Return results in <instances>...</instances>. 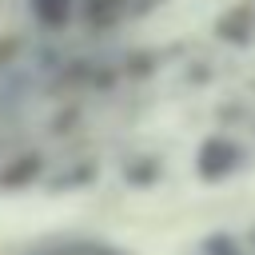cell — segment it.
Returning <instances> with one entry per match:
<instances>
[{"instance_id": "6da1fadb", "label": "cell", "mask_w": 255, "mask_h": 255, "mask_svg": "<svg viewBox=\"0 0 255 255\" xmlns=\"http://www.w3.org/2000/svg\"><path fill=\"white\" fill-rule=\"evenodd\" d=\"M239 163H243V151H239L227 135H207V139L199 143V151H195V175L207 179V183L231 175Z\"/></svg>"}, {"instance_id": "7a4b0ae2", "label": "cell", "mask_w": 255, "mask_h": 255, "mask_svg": "<svg viewBox=\"0 0 255 255\" xmlns=\"http://www.w3.org/2000/svg\"><path fill=\"white\" fill-rule=\"evenodd\" d=\"M215 32H219V40H227V44H247L251 32H255V4H251V0L231 4V8L215 20Z\"/></svg>"}, {"instance_id": "3957f363", "label": "cell", "mask_w": 255, "mask_h": 255, "mask_svg": "<svg viewBox=\"0 0 255 255\" xmlns=\"http://www.w3.org/2000/svg\"><path fill=\"white\" fill-rule=\"evenodd\" d=\"M131 8V0H80V20L88 28H108L116 20H124Z\"/></svg>"}, {"instance_id": "277c9868", "label": "cell", "mask_w": 255, "mask_h": 255, "mask_svg": "<svg viewBox=\"0 0 255 255\" xmlns=\"http://www.w3.org/2000/svg\"><path fill=\"white\" fill-rule=\"evenodd\" d=\"M40 171H44V155H36V151L16 155V159H8V163L0 167V187H24V183H32Z\"/></svg>"}, {"instance_id": "5b68a950", "label": "cell", "mask_w": 255, "mask_h": 255, "mask_svg": "<svg viewBox=\"0 0 255 255\" xmlns=\"http://www.w3.org/2000/svg\"><path fill=\"white\" fill-rule=\"evenodd\" d=\"M28 8L44 28H64L72 20V0H28Z\"/></svg>"}, {"instance_id": "8992f818", "label": "cell", "mask_w": 255, "mask_h": 255, "mask_svg": "<svg viewBox=\"0 0 255 255\" xmlns=\"http://www.w3.org/2000/svg\"><path fill=\"white\" fill-rule=\"evenodd\" d=\"M32 255H120L104 243H84V239H72V243H48V247H36Z\"/></svg>"}, {"instance_id": "52a82bcc", "label": "cell", "mask_w": 255, "mask_h": 255, "mask_svg": "<svg viewBox=\"0 0 255 255\" xmlns=\"http://www.w3.org/2000/svg\"><path fill=\"white\" fill-rule=\"evenodd\" d=\"M203 255H243V251H239V243L231 235H207L203 239Z\"/></svg>"}, {"instance_id": "ba28073f", "label": "cell", "mask_w": 255, "mask_h": 255, "mask_svg": "<svg viewBox=\"0 0 255 255\" xmlns=\"http://www.w3.org/2000/svg\"><path fill=\"white\" fill-rule=\"evenodd\" d=\"M155 171H159L155 159H143V163H128V167H124V179H131V183H147Z\"/></svg>"}, {"instance_id": "9c48e42d", "label": "cell", "mask_w": 255, "mask_h": 255, "mask_svg": "<svg viewBox=\"0 0 255 255\" xmlns=\"http://www.w3.org/2000/svg\"><path fill=\"white\" fill-rule=\"evenodd\" d=\"M16 48H20V40H4V44H0V64H8V60L16 56Z\"/></svg>"}]
</instances>
